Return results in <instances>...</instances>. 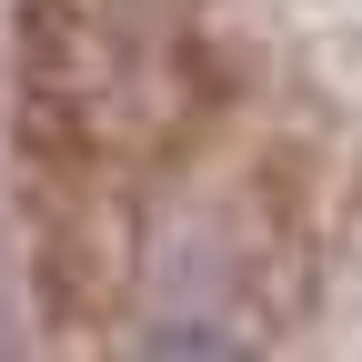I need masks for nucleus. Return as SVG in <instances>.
<instances>
[{"instance_id":"1","label":"nucleus","mask_w":362,"mask_h":362,"mask_svg":"<svg viewBox=\"0 0 362 362\" xmlns=\"http://www.w3.org/2000/svg\"><path fill=\"white\" fill-rule=\"evenodd\" d=\"M141 362H252V352H242V342H221V332H202V322H171V332L141 342Z\"/></svg>"}]
</instances>
